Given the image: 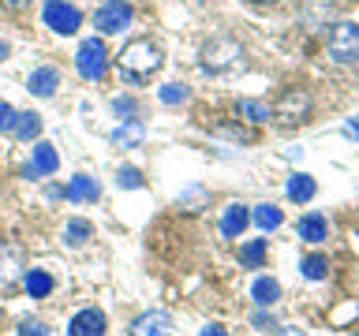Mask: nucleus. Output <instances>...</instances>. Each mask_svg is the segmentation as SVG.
<instances>
[{"label": "nucleus", "mask_w": 359, "mask_h": 336, "mask_svg": "<svg viewBox=\"0 0 359 336\" xmlns=\"http://www.w3.org/2000/svg\"><path fill=\"white\" fill-rule=\"evenodd\" d=\"M161 64H165V52L157 49L150 38H135V41H128V45L120 49V56H116L120 75L131 78V83H150V78L161 71Z\"/></svg>", "instance_id": "1"}, {"label": "nucleus", "mask_w": 359, "mask_h": 336, "mask_svg": "<svg viewBox=\"0 0 359 336\" xmlns=\"http://www.w3.org/2000/svg\"><path fill=\"white\" fill-rule=\"evenodd\" d=\"M325 52L337 64L359 60V27L355 22H337V27H330V34H325Z\"/></svg>", "instance_id": "2"}, {"label": "nucleus", "mask_w": 359, "mask_h": 336, "mask_svg": "<svg viewBox=\"0 0 359 336\" xmlns=\"http://www.w3.org/2000/svg\"><path fill=\"white\" fill-rule=\"evenodd\" d=\"M202 67H206V71H213V75L232 71V67H243V49H240V41H232V38L210 41L206 49H202Z\"/></svg>", "instance_id": "3"}, {"label": "nucleus", "mask_w": 359, "mask_h": 336, "mask_svg": "<svg viewBox=\"0 0 359 336\" xmlns=\"http://www.w3.org/2000/svg\"><path fill=\"white\" fill-rule=\"evenodd\" d=\"M75 67H79V75H83V78H90V83H101V78H105V67H109L105 41H101V38H86L83 45H79V52H75Z\"/></svg>", "instance_id": "4"}, {"label": "nucleus", "mask_w": 359, "mask_h": 336, "mask_svg": "<svg viewBox=\"0 0 359 336\" xmlns=\"http://www.w3.org/2000/svg\"><path fill=\"white\" fill-rule=\"evenodd\" d=\"M131 19H135V8L128 4V0H105V4L94 11V27L101 34H120Z\"/></svg>", "instance_id": "5"}, {"label": "nucleus", "mask_w": 359, "mask_h": 336, "mask_svg": "<svg viewBox=\"0 0 359 336\" xmlns=\"http://www.w3.org/2000/svg\"><path fill=\"white\" fill-rule=\"evenodd\" d=\"M269 112H273V120L285 123V127H288V123H303L311 116V97L303 94V90H288V94L280 97Z\"/></svg>", "instance_id": "6"}, {"label": "nucleus", "mask_w": 359, "mask_h": 336, "mask_svg": "<svg viewBox=\"0 0 359 336\" xmlns=\"http://www.w3.org/2000/svg\"><path fill=\"white\" fill-rule=\"evenodd\" d=\"M45 27L56 30V34H75L83 27V11L72 8L67 0H49V4H45Z\"/></svg>", "instance_id": "7"}, {"label": "nucleus", "mask_w": 359, "mask_h": 336, "mask_svg": "<svg viewBox=\"0 0 359 336\" xmlns=\"http://www.w3.org/2000/svg\"><path fill=\"white\" fill-rule=\"evenodd\" d=\"M131 336H172V314L168 310H146L131 321Z\"/></svg>", "instance_id": "8"}, {"label": "nucleus", "mask_w": 359, "mask_h": 336, "mask_svg": "<svg viewBox=\"0 0 359 336\" xmlns=\"http://www.w3.org/2000/svg\"><path fill=\"white\" fill-rule=\"evenodd\" d=\"M56 168H60V153H56V146H53V142H38V146H34V161H30V168H27V176H30V179L53 176Z\"/></svg>", "instance_id": "9"}, {"label": "nucleus", "mask_w": 359, "mask_h": 336, "mask_svg": "<svg viewBox=\"0 0 359 336\" xmlns=\"http://www.w3.org/2000/svg\"><path fill=\"white\" fill-rule=\"evenodd\" d=\"M67 336H105V314L101 310H79L72 325H67Z\"/></svg>", "instance_id": "10"}, {"label": "nucleus", "mask_w": 359, "mask_h": 336, "mask_svg": "<svg viewBox=\"0 0 359 336\" xmlns=\"http://www.w3.org/2000/svg\"><path fill=\"white\" fill-rule=\"evenodd\" d=\"M27 90L38 97H53L56 90H60V71H56V67H38V71H30Z\"/></svg>", "instance_id": "11"}, {"label": "nucleus", "mask_w": 359, "mask_h": 336, "mask_svg": "<svg viewBox=\"0 0 359 336\" xmlns=\"http://www.w3.org/2000/svg\"><path fill=\"white\" fill-rule=\"evenodd\" d=\"M247 224H251V209L240 206V202H232V206L224 209V217H221V232L229 235V239H240Z\"/></svg>", "instance_id": "12"}, {"label": "nucleus", "mask_w": 359, "mask_h": 336, "mask_svg": "<svg viewBox=\"0 0 359 336\" xmlns=\"http://www.w3.org/2000/svg\"><path fill=\"white\" fill-rule=\"evenodd\" d=\"M146 139V127H142V120H120V127L112 131V146H120V150H131V146H139Z\"/></svg>", "instance_id": "13"}, {"label": "nucleus", "mask_w": 359, "mask_h": 336, "mask_svg": "<svg viewBox=\"0 0 359 336\" xmlns=\"http://www.w3.org/2000/svg\"><path fill=\"white\" fill-rule=\"evenodd\" d=\"M64 195L72 198V202H94V198L101 195V187H97L94 176H75L72 183L64 187Z\"/></svg>", "instance_id": "14"}, {"label": "nucleus", "mask_w": 359, "mask_h": 336, "mask_svg": "<svg viewBox=\"0 0 359 336\" xmlns=\"http://www.w3.org/2000/svg\"><path fill=\"white\" fill-rule=\"evenodd\" d=\"M11 134L22 139V142L38 139V134H41V116H38V112H15V120H11Z\"/></svg>", "instance_id": "15"}, {"label": "nucleus", "mask_w": 359, "mask_h": 336, "mask_svg": "<svg viewBox=\"0 0 359 336\" xmlns=\"http://www.w3.org/2000/svg\"><path fill=\"white\" fill-rule=\"evenodd\" d=\"M251 299L258 302V307H273V302L280 299V284L273 276H258L251 284Z\"/></svg>", "instance_id": "16"}, {"label": "nucleus", "mask_w": 359, "mask_h": 336, "mask_svg": "<svg viewBox=\"0 0 359 336\" xmlns=\"http://www.w3.org/2000/svg\"><path fill=\"white\" fill-rule=\"evenodd\" d=\"M325 235H330V228H325V217H322V213H307V217H299V239L322 243Z\"/></svg>", "instance_id": "17"}, {"label": "nucleus", "mask_w": 359, "mask_h": 336, "mask_svg": "<svg viewBox=\"0 0 359 336\" xmlns=\"http://www.w3.org/2000/svg\"><path fill=\"white\" fill-rule=\"evenodd\" d=\"M314 190H318L314 176H307V172L288 176V198H292V202H311V198H314Z\"/></svg>", "instance_id": "18"}, {"label": "nucleus", "mask_w": 359, "mask_h": 336, "mask_svg": "<svg viewBox=\"0 0 359 336\" xmlns=\"http://www.w3.org/2000/svg\"><path fill=\"white\" fill-rule=\"evenodd\" d=\"M251 220H255L262 232H273V228H280V224H285V213H280L273 202H262V206H255Z\"/></svg>", "instance_id": "19"}, {"label": "nucleus", "mask_w": 359, "mask_h": 336, "mask_svg": "<svg viewBox=\"0 0 359 336\" xmlns=\"http://www.w3.org/2000/svg\"><path fill=\"white\" fill-rule=\"evenodd\" d=\"M22 284H27L30 299H45V295H49V291L56 288V284H53V276L45 273V269H27V276H22Z\"/></svg>", "instance_id": "20"}, {"label": "nucleus", "mask_w": 359, "mask_h": 336, "mask_svg": "<svg viewBox=\"0 0 359 336\" xmlns=\"http://www.w3.org/2000/svg\"><path fill=\"white\" fill-rule=\"evenodd\" d=\"M266 262V239H247L240 246V265L243 269H262Z\"/></svg>", "instance_id": "21"}, {"label": "nucleus", "mask_w": 359, "mask_h": 336, "mask_svg": "<svg viewBox=\"0 0 359 336\" xmlns=\"http://www.w3.org/2000/svg\"><path fill=\"white\" fill-rule=\"evenodd\" d=\"M240 116H247L251 123H266V120H273V112H269L266 101H251V97H243V101H240Z\"/></svg>", "instance_id": "22"}, {"label": "nucleus", "mask_w": 359, "mask_h": 336, "mask_svg": "<svg viewBox=\"0 0 359 336\" xmlns=\"http://www.w3.org/2000/svg\"><path fill=\"white\" fill-rule=\"evenodd\" d=\"M90 220H67V228H64V243L67 246H83L86 239H90Z\"/></svg>", "instance_id": "23"}, {"label": "nucleus", "mask_w": 359, "mask_h": 336, "mask_svg": "<svg viewBox=\"0 0 359 336\" xmlns=\"http://www.w3.org/2000/svg\"><path fill=\"white\" fill-rule=\"evenodd\" d=\"M299 269H303V276H307V280H322L325 273H330V262H325L322 254H307L299 262Z\"/></svg>", "instance_id": "24"}, {"label": "nucleus", "mask_w": 359, "mask_h": 336, "mask_svg": "<svg viewBox=\"0 0 359 336\" xmlns=\"http://www.w3.org/2000/svg\"><path fill=\"white\" fill-rule=\"evenodd\" d=\"M157 97H161L165 105H184V101L191 97V90H187L184 83H165V86H161V94H157Z\"/></svg>", "instance_id": "25"}, {"label": "nucleus", "mask_w": 359, "mask_h": 336, "mask_svg": "<svg viewBox=\"0 0 359 336\" xmlns=\"http://www.w3.org/2000/svg\"><path fill=\"white\" fill-rule=\"evenodd\" d=\"M116 183L123 187V190H139L142 187V172H139V168H120V172H116Z\"/></svg>", "instance_id": "26"}, {"label": "nucleus", "mask_w": 359, "mask_h": 336, "mask_svg": "<svg viewBox=\"0 0 359 336\" xmlns=\"http://www.w3.org/2000/svg\"><path fill=\"white\" fill-rule=\"evenodd\" d=\"M112 108H116L120 112V116H135V112H139V105H135V97H116V101H112Z\"/></svg>", "instance_id": "27"}, {"label": "nucleus", "mask_w": 359, "mask_h": 336, "mask_svg": "<svg viewBox=\"0 0 359 336\" xmlns=\"http://www.w3.org/2000/svg\"><path fill=\"white\" fill-rule=\"evenodd\" d=\"M19 336H49V329H45L41 321H22L19 325Z\"/></svg>", "instance_id": "28"}, {"label": "nucleus", "mask_w": 359, "mask_h": 336, "mask_svg": "<svg viewBox=\"0 0 359 336\" xmlns=\"http://www.w3.org/2000/svg\"><path fill=\"white\" fill-rule=\"evenodd\" d=\"M11 120H15V108L8 101H0V131H11Z\"/></svg>", "instance_id": "29"}, {"label": "nucleus", "mask_w": 359, "mask_h": 336, "mask_svg": "<svg viewBox=\"0 0 359 336\" xmlns=\"http://www.w3.org/2000/svg\"><path fill=\"white\" fill-rule=\"evenodd\" d=\"M255 329H258V332H277L280 325H277L273 318H266V314H255Z\"/></svg>", "instance_id": "30"}, {"label": "nucleus", "mask_w": 359, "mask_h": 336, "mask_svg": "<svg viewBox=\"0 0 359 336\" xmlns=\"http://www.w3.org/2000/svg\"><path fill=\"white\" fill-rule=\"evenodd\" d=\"M198 336H229V332H224V329H221V325H206V329H202Z\"/></svg>", "instance_id": "31"}, {"label": "nucleus", "mask_w": 359, "mask_h": 336, "mask_svg": "<svg viewBox=\"0 0 359 336\" xmlns=\"http://www.w3.org/2000/svg\"><path fill=\"white\" fill-rule=\"evenodd\" d=\"M280 336H307V332H303V329H292V325H285V329H277Z\"/></svg>", "instance_id": "32"}, {"label": "nucleus", "mask_w": 359, "mask_h": 336, "mask_svg": "<svg viewBox=\"0 0 359 336\" xmlns=\"http://www.w3.org/2000/svg\"><path fill=\"white\" fill-rule=\"evenodd\" d=\"M348 134H359V116H355L352 123H348Z\"/></svg>", "instance_id": "33"}, {"label": "nucleus", "mask_w": 359, "mask_h": 336, "mask_svg": "<svg viewBox=\"0 0 359 336\" xmlns=\"http://www.w3.org/2000/svg\"><path fill=\"white\" fill-rule=\"evenodd\" d=\"M8 8H22V4H30V0H4Z\"/></svg>", "instance_id": "34"}, {"label": "nucleus", "mask_w": 359, "mask_h": 336, "mask_svg": "<svg viewBox=\"0 0 359 336\" xmlns=\"http://www.w3.org/2000/svg\"><path fill=\"white\" fill-rule=\"evenodd\" d=\"M4 60H8V45L0 41V64H4Z\"/></svg>", "instance_id": "35"}, {"label": "nucleus", "mask_w": 359, "mask_h": 336, "mask_svg": "<svg viewBox=\"0 0 359 336\" xmlns=\"http://www.w3.org/2000/svg\"><path fill=\"white\" fill-rule=\"evenodd\" d=\"M255 4H277V0H255Z\"/></svg>", "instance_id": "36"}, {"label": "nucleus", "mask_w": 359, "mask_h": 336, "mask_svg": "<svg viewBox=\"0 0 359 336\" xmlns=\"http://www.w3.org/2000/svg\"><path fill=\"white\" fill-rule=\"evenodd\" d=\"M355 336H359V329H355Z\"/></svg>", "instance_id": "37"}]
</instances>
